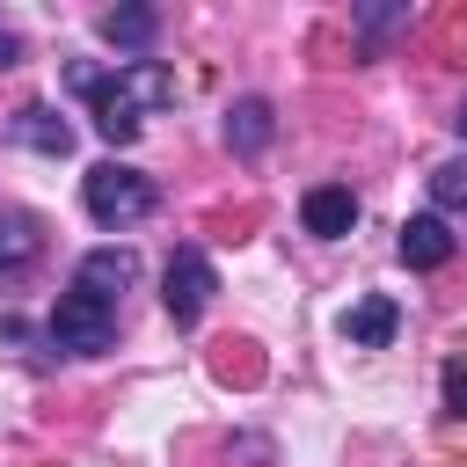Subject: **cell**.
<instances>
[{"instance_id": "1", "label": "cell", "mask_w": 467, "mask_h": 467, "mask_svg": "<svg viewBox=\"0 0 467 467\" xmlns=\"http://www.w3.org/2000/svg\"><path fill=\"white\" fill-rule=\"evenodd\" d=\"M88 102H95V131L109 146H131L139 124H146V109H168L175 102V73L161 58H124L117 73H102L88 88Z\"/></svg>"}, {"instance_id": "2", "label": "cell", "mask_w": 467, "mask_h": 467, "mask_svg": "<svg viewBox=\"0 0 467 467\" xmlns=\"http://www.w3.org/2000/svg\"><path fill=\"white\" fill-rule=\"evenodd\" d=\"M80 204H88L95 226L124 234V226H139V219L161 204V190H153V175H139V168H124V161H95L88 182H80Z\"/></svg>"}, {"instance_id": "3", "label": "cell", "mask_w": 467, "mask_h": 467, "mask_svg": "<svg viewBox=\"0 0 467 467\" xmlns=\"http://www.w3.org/2000/svg\"><path fill=\"white\" fill-rule=\"evenodd\" d=\"M58 350H73V358H102L109 343H117V306L109 299H95V292H58V306H51V328H44Z\"/></svg>"}, {"instance_id": "4", "label": "cell", "mask_w": 467, "mask_h": 467, "mask_svg": "<svg viewBox=\"0 0 467 467\" xmlns=\"http://www.w3.org/2000/svg\"><path fill=\"white\" fill-rule=\"evenodd\" d=\"M212 292H219V270H212V255H204V248H175V255H168V277H161V299H168L175 328L204 321Z\"/></svg>"}, {"instance_id": "5", "label": "cell", "mask_w": 467, "mask_h": 467, "mask_svg": "<svg viewBox=\"0 0 467 467\" xmlns=\"http://www.w3.org/2000/svg\"><path fill=\"white\" fill-rule=\"evenodd\" d=\"M299 226H306L314 241H343V234L358 226V197H350L343 182H314V190L299 197Z\"/></svg>"}, {"instance_id": "6", "label": "cell", "mask_w": 467, "mask_h": 467, "mask_svg": "<svg viewBox=\"0 0 467 467\" xmlns=\"http://www.w3.org/2000/svg\"><path fill=\"white\" fill-rule=\"evenodd\" d=\"M7 131H15V146L44 153V161H66V153H73V124H66V117L51 109V102H22Z\"/></svg>"}, {"instance_id": "7", "label": "cell", "mask_w": 467, "mask_h": 467, "mask_svg": "<svg viewBox=\"0 0 467 467\" xmlns=\"http://www.w3.org/2000/svg\"><path fill=\"white\" fill-rule=\"evenodd\" d=\"M131 277H139V255H131V248H117V241H109V248H88V255H80V277H73V285H80V292H95V299H109V306H117V292H124V285H131Z\"/></svg>"}, {"instance_id": "8", "label": "cell", "mask_w": 467, "mask_h": 467, "mask_svg": "<svg viewBox=\"0 0 467 467\" xmlns=\"http://www.w3.org/2000/svg\"><path fill=\"white\" fill-rule=\"evenodd\" d=\"M445 255H452V226H445L438 212L401 219V263H409V270H438Z\"/></svg>"}, {"instance_id": "9", "label": "cell", "mask_w": 467, "mask_h": 467, "mask_svg": "<svg viewBox=\"0 0 467 467\" xmlns=\"http://www.w3.org/2000/svg\"><path fill=\"white\" fill-rule=\"evenodd\" d=\"M153 36H161V15L153 7H109L102 15V44H117L131 58H153Z\"/></svg>"}, {"instance_id": "10", "label": "cell", "mask_w": 467, "mask_h": 467, "mask_svg": "<svg viewBox=\"0 0 467 467\" xmlns=\"http://www.w3.org/2000/svg\"><path fill=\"white\" fill-rule=\"evenodd\" d=\"M394 328H401V306H394V299H358V306L343 314V336H350L358 350H387Z\"/></svg>"}, {"instance_id": "11", "label": "cell", "mask_w": 467, "mask_h": 467, "mask_svg": "<svg viewBox=\"0 0 467 467\" xmlns=\"http://www.w3.org/2000/svg\"><path fill=\"white\" fill-rule=\"evenodd\" d=\"M270 131H277V124H270V102H263V95H241V102L226 109V146H234V153H263Z\"/></svg>"}, {"instance_id": "12", "label": "cell", "mask_w": 467, "mask_h": 467, "mask_svg": "<svg viewBox=\"0 0 467 467\" xmlns=\"http://www.w3.org/2000/svg\"><path fill=\"white\" fill-rule=\"evenodd\" d=\"M431 212H438L445 226H452V219L467 226V161H438V168H431Z\"/></svg>"}, {"instance_id": "13", "label": "cell", "mask_w": 467, "mask_h": 467, "mask_svg": "<svg viewBox=\"0 0 467 467\" xmlns=\"http://www.w3.org/2000/svg\"><path fill=\"white\" fill-rule=\"evenodd\" d=\"M36 248H44L36 219H29V212H0V270H22V263H36Z\"/></svg>"}, {"instance_id": "14", "label": "cell", "mask_w": 467, "mask_h": 467, "mask_svg": "<svg viewBox=\"0 0 467 467\" xmlns=\"http://www.w3.org/2000/svg\"><path fill=\"white\" fill-rule=\"evenodd\" d=\"M445 409L467 416V358H445Z\"/></svg>"}, {"instance_id": "15", "label": "cell", "mask_w": 467, "mask_h": 467, "mask_svg": "<svg viewBox=\"0 0 467 467\" xmlns=\"http://www.w3.org/2000/svg\"><path fill=\"white\" fill-rule=\"evenodd\" d=\"M394 22H409V15H401V7H365V15H358L365 36H379V29H394Z\"/></svg>"}, {"instance_id": "16", "label": "cell", "mask_w": 467, "mask_h": 467, "mask_svg": "<svg viewBox=\"0 0 467 467\" xmlns=\"http://www.w3.org/2000/svg\"><path fill=\"white\" fill-rule=\"evenodd\" d=\"M0 66H22V36H15L7 22H0Z\"/></svg>"}, {"instance_id": "17", "label": "cell", "mask_w": 467, "mask_h": 467, "mask_svg": "<svg viewBox=\"0 0 467 467\" xmlns=\"http://www.w3.org/2000/svg\"><path fill=\"white\" fill-rule=\"evenodd\" d=\"M452 131H460V139H467V102H460V117H452Z\"/></svg>"}]
</instances>
